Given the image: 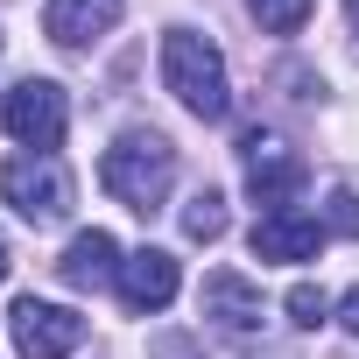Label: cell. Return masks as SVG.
Here are the masks:
<instances>
[{"label":"cell","mask_w":359,"mask_h":359,"mask_svg":"<svg viewBox=\"0 0 359 359\" xmlns=\"http://www.w3.org/2000/svg\"><path fill=\"white\" fill-rule=\"evenodd\" d=\"M0 120H8V134H15L29 155H50V148L64 141V127H71L64 85H50V78H22V85L8 92V106H0Z\"/></svg>","instance_id":"5"},{"label":"cell","mask_w":359,"mask_h":359,"mask_svg":"<svg viewBox=\"0 0 359 359\" xmlns=\"http://www.w3.org/2000/svg\"><path fill=\"white\" fill-rule=\"evenodd\" d=\"M205 317L212 324H226V331H254L261 324V289L254 282H240L233 268H219V275H205Z\"/></svg>","instance_id":"11"},{"label":"cell","mask_w":359,"mask_h":359,"mask_svg":"<svg viewBox=\"0 0 359 359\" xmlns=\"http://www.w3.org/2000/svg\"><path fill=\"white\" fill-rule=\"evenodd\" d=\"M8 331H15V352L22 359H71L85 345V317L64 310V303H43V296H15Z\"/></svg>","instance_id":"6"},{"label":"cell","mask_w":359,"mask_h":359,"mask_svg":"<svg viewBox=\"0 0 359 359\" xmlns=\"http://www.w3.org/2000/svg\"><path fill=\"white\" fill-rule=\"evenodd\" d=\"M324 233H345V240L359 233V198L352 191H331L324 198Z\"/></svg>","instance_id":"15"},{"label":"cell","mask_w":359,"mask_h":359,"mask_svg":"<svg viewBox=\"0 0 359 359\" xmlns=\"http://www.w3.org/2000/svg\"><path fill=\"white\" fill-rule=\"evenodd\" d=\"M57 275L71 282V289H106V282H120V247H113V233H78L71 247H64V261H57Z\"/></svg>","instance_id":"10"},{"label":"cell","mask_w":359,"mask_h":359,"mask_svg":"<svg viewBox=\"0 0 359 359\" xmlns=\"http://www.w3.org/2000/svg\"><path fill=\"white\" fill-rule=\"evenodd\" d=\"M338 324H345V331H352V338H359V289H352V296H345V303H338Z\"/></svg>","instance_id":"16"},{"label":"cell","mask_w":359,"mask_h":359,"mask_svg":"<svg viewBox=\"0 0 359 359\" xmlns=\"http://www.w3.org/2000/svg\"><path fill=\"white\" fill-rule=\"evenodd\" d=\"M176 289H184V275H176V254L141 247V254H127V261H120V303H127L134 317H148V310L176 303Z\"/></svg>","instance_id":"7"},{"label":"cell","mask_w":359,"mask_h":359,"mask_svg":"<svg viewBox=\"0 0 359 359\" xmlns=\"http://www.w3.org/2000/svg\"><path fill=\"white\" fill-rule=\"evenodd\" d=\"M0 282H8V233H0Z\"/></svg>","instance_id":"17"},{"label":"cell","mask_w":359,"mask_h":359,"mask_svg":"<svg viewBox=\"0 0 359 359\" xmlns=\"http://www.w3.org/2000/svg\"><path fill=\"white\" fill-rule=\"evenodd\" d=\"M247 247H254V261H317V247H324V219L268 212V219H254Z\"/></svg>","instance_id":"8"},{"label":"cell","mask_w":359,"mask_h":359,"mask_svg":"<svg viewBox=\"0 0 359 359\" xmlns=\"http://www.w3.org/2000/svg\"><path fill=\"white\" fill-rule=\"evenodd\" d=\"M162 85L184 99L198 120H226V113H233V78H226V57H219L198 29H169V36H162Z\"/></svg>","instance_id":"2"},{"label":"cell","mask_w":359,"mask_h":359,"mask_svg":"<svg viewBox=\"0 0 359 359\" xmlns=\"http://www.w3.org/2000/svg\"><path fill=\"white\" fill-rule=\"evenodd\" d=\"M219 233H226V198H219V191H191V205H184V240L212 247Z\"/></svg>","instance_id":"12"},{"label":"cell","mask_w":359,"mask_h":359,"mask_svg":"<svg viewBox=\"0 0 359 359\" xmlns=\"http://www.w3.org/2000/svg\"><path fill=\"white\" fill-rule=\"evenodd\" d=\"M345 15H352V29H359V0H345Z\"/></svg>","instance_id":"18"},{"label":"cell","mask_w":359,"mask_h":359,"mask_svg":"<svg viewBox=\"0 0 359 359\" xmlns=\"http://www.w3.org/2000/svg\"><path fill=\"white\" fill-rule=\"evenodd\" d=\"M0 198H8L29 226H57L71 212V176H64L57 155H15L0 169Z\"/></svg>","instance_id":"4"},{"label":"cell","mask_w":359,"mask_h":359,"mask_svg":"<svg viewBox=\"0 0 359 359\" xmlns=\"http://www.w3.org/2000/svg\"><path fill=\"white\" fill-rule=\"evenodd\" d=\"M99 184H106L127 212L155 219V212H162V198H169V184H176V148H169L155 127H134V134H120V141L106 148Z\"/></svg>","instance_id":"1"},{"label":"cell","mask_w":359,"mask_h":359,"mask_svg":"<svg viewBox=\"0 0 359 359\" xmlns=\"http://www.w3.org/2000/svg\"><path fill=\"white\" fill-rule=\"evenodd\" d=\"M240 162H247V198L254 205H268V212H289L296 205V191H303V155L282 141V134H268V127H247L240 134Z\"/></svg>","instance_id":"3"},{"label":"cell","mask_w":359,"mask_h":359,"mask_svg":"<svg viewBox=\"0 0 359 359\" xmlns=\"http://www.w3.org/2000/svg\"><path fill=\"white\" fill-rule=\"evenodd\" d=\"M289 317H296L303 331H317V324L331 317V303H324V289H310V282H296V289H289Z\"/></svg>","instance_id":"14"},{"label":"cell","mask_w":359,"mask_h":359,"mask_svg":"<svg viewBox=\"0 0 359 359\" xmlns=\"http://www.w3.org/2000/svg\"><path fill=\"white\" fill-rule=\"evenodd\" d=\"M120 8H127V0H50V8H43V29H50V43L85 50V43H99V36L120 22Z\"/></svg>","instance_id":"9"},{"label":"cell","mask_w":359,"mask_h":359,"mask_svg":"<svg viewBox=\"0 0 359 359\" xmlns=\"http://www.w3.org/2000/svg\"><path fill=\"white\" fill-rule=\"evenodd\" d=\"M247 8H254V22H261L268 36H296V29L310 22L317 0H247Z\"/></svg>","instance_id":"13"}]
</instances>
